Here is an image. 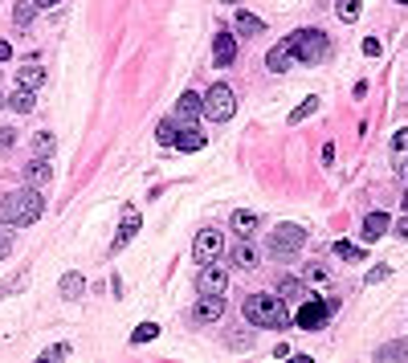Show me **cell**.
I'll return each mask as SVG.
<instances>
[{
	"label": "cell",
	"instance_id": "obj_1",
	"mask_svg": "<svg viewBox=\"0 0 408 363\" xmlns=\"http://www.w3.org/2000/svg\"><path fill=\"white\" fill-rule=\"evenodd\" d=\"M41 213H45V196H41V188H33V184L21 188V192H8L0 200V220L4 225H37Z\"/></svg>",
	"mask_w": 408,
	"mask_h": 363
},
{
	"label": "cell",
	"instance_id": "obj_2",
	"mask_svg": "<svg viewBox=\"0 0 408 363\" xmlns=\"http://www.w3.org/2000/svg\"><path fill=\"white\" fill-rule=\"evenodd\" d=\"M245 318L253 327H290V315H286V302L274 298V294H249L245 298Z\"/></svg>",
	"mask_w": 408,
	"mask_h": 363
},
{
	"label": "cell",
	"instance_id": "obj_3",
	"mask_svg": "<svg viewBox=\"0 0 408 363\" xmlns=\"http://www.w3.org/2000/svg\"><path fill=\"white\" fill-rule=\"evenodd\" d=\"M290 53H294V62H307V66H314V62H323L327 57V33L323 29H298V33H290Z\"/></svg>",
	"mask_w": 408,
	"mask_h": 363
},
{
	"label": "cell",
	"instance_id": "obj_4",
	"mask_svg": "<svg viewBox=\"0 0 408 363\" xmlns=\"http://www.w3.org/2000/svg\"><path fill=\"white\" fill-rule=\"evenodd\" d=\"M200 111H204L213 122H229L233 119V111H237V94H233V86H229V82H213Z\"/></svg>",
	"mask_w": 408,
	"mask_h": 363
},
{
	"label": "cell",
	"instance_id": "obj_5",
	"mask_svg": "<svg viewBox=\"0 0 408 363\" xmlns=\"http://www.w3.org/2000/svg\"><path fill=\"white\" fill-rule=\"evenodd\" d=\"M335 306H339L335 298H311V294H307L302 306H298V327H302V331H318Z\"/></svg>",
	"mask_w": 408,
	"mask_h": 363
},
{
	"label": "cell",
	"instance_id": "obj_6",
	"mask_svg": "<svg viewBox=\"0 0 408 363\" xmlns=\"http://www.w3.org/2000/svg\"><path fill=\"white\" fill-rule=\"evenodd\" d=\"M302 245H307V229H302V225H278V229L269 233V253H278V257L298 253Z\"/></svg>",
	"mask_w": 408,
	"mask_h": 363
},
{
	"label": "cell",
	"instance_id": "obj_7",
	"mask_svg": "<svg viewBox=\"0 0 408 363\" xmlns=\"http://www.w3.org/2000/svg\"><path fill=\"white\" fill-rule=\"evenodd\" d=\"M220 253H225V237H220L216 229H200V233H196V241H192L196 266H209V262H216Z\"/></svg>",
	"mask_w": 408,
	"mask_h": 363
},
{
	"label": "cell",
	"instance_id": "obj_8",
	"mask_svg": "<svg viewBox=\"0 0 408 363\" xmlns=\"http://www.w3.org/2000/svg\"><path fill=\"white\" fill-rule=\"evenodd\" d=\"M225 286H229V269L216 266V262H209V266L200 269V278H196V290L200 294H225Z\"/></svg>",
	"mask_w": 408,
	"mask_h": 363
},
{
	"label": "cell",
	"instance_id": "obj_9",
	"mask_svg": "<svg viewBox=\"0 0 408 363\" xmlns=\"http://www.w3.org/2000/svg\"><path fill=\"white\" fill-rule=\"evenodd\" d=\"M139 225H143V220H139V213H135V208H122V220H119L115 241H111V253H122V249L131 245V237L139 233Z\"/></svg>",
	"mask_w": 408,
	"mask_h": 363
},
{
	"label": "cell",
	"instance_id": "obj_10",
	"mask_svg": "<svg viewBox=\"0 0 408 363\" xmlns=\"http://www.w3.org/2000/svg\"><path fill=\"white\" fill-rule=\"evenodd\" d=\"M17 86H21V90H33V94L45 86V70H41L37 57H24L21 62V70H17Z\"/></svg>",
	"mask_w": 408,
	"mask_h": 363
},
{
	"label": "cell",
	"instance_id": "obj_11",
	"mask_svg": "<svg viewBox=\"0 0 408 363\" xmlns=\"http://www.w3.org/2000/svg\"><path fill=\"white\" fill-rule=\"evenodd\" d=\"M225 315V298L220 294H200V302L192 306V322H216Z\"/></svg>",
	"mask_w": 408,
	"mask_h": 363
},
{
	"label": "cell",
	"instance_id": "obj_12",
	"mask_svg": "<svg viewBox=\"0 0 408 363\" xmlns=\"http://www.w3.org/2000/svg\"><path fill=\"white\" fill-rule=\"evenodd\" d=\"M233 57H237V41H233V33H225V29H220V33L213 37V62L220 66V70H229V66H233Z\"/></svg>",
	"mask_w": 408,
	"mask_h": 363
},
{
	"label": "cell",
	"instance_id": "obj_13",
	"mask_svg": "<svg viewBox=\"0 0 408 363\" xmlns=\"http://www.w3.org/2000/svg\"><path fill=\"white\" fill-rule=\"evenodd\" d=\"M290 62H294V53H290V41H286V37L269 49V53H265V70H269V73H286Z\"/></svg>",
	"mask_w": 408,
	"mask_h": 363
},
{
	"label": "cell",
	"instance_id": "obj_14",
	"mask_svg": "<svg viewBox=\"0 0 408 363\" xmlns=\"http://www.w3.org/2000/svg\"><path fill=\"white\" fill-rule=\"evenodd\" d=\"M229 257H233V266H237V269H253V266H258V249L249 245V237H241V241H233V249H229Z\"/></svg>",
	"mask_w": 408,
	"mask_h": 363
},
{
	"label": "cell",
	"instance_id": "obj_15",
	"mask_svg": "<svg viewBox=\"0 0 408 363\" xmlns=\"http://www.w3.org/2000/svg\"><path fill=\"white\" fill-rule=\"evenodd\" d=\"M233 24H237L241 37H262V33H265V21H262V17H253V13H245V8H237Z\"/></svg>",
	"mask_w": 408,
	"mask_h": 363
},
{
	"label": "cell",
	"instance_id": "obj_16",
	"mask_svg": "<svg viewBox=\"0 0 408 363\" xmlns=\"http://www.w3.org/2000/svg\"><path fill=\"white\" fill-rule=\"evenodd\" d=\"M388 233V213H367L363 217V241H380Z\"/></svg>",
	"mask_w": 408,
	"mask_h": 363
},
{
	"label": "cell",
	"instance_id": "obj_17",
	"mask_svg": "<svg viewBox=\"0 0 408 363\" xmlns=\"http://www.w3.org/2000/svg\"><path fill=\"white\" fill-rule=\"evenodd\" d=\"M49 176H53V171H49V159H41V155H33V164L24 168V180H29L33 188H45V184H49Z\"/></svg>",
	"mask_w": 408,
	"mask_h": 363
},
{
	"label": "cell",
	"instance_id": "obj_18",
	"mask_svg": "<svg viewBox=\"0 0 408 363\" xmlns=\"http://www.w3.org/2000/svg\"><path fill=\"white\" fill-rule=\"evenodd\" d=\"M200 106H204V98L196 94V90H184L180 102H176V115H180V119H196V115H200Z\"/></svg>",
	"mask_w": 408,
	"mask_h": 363
},
{
	"label": "cell",
	"instance_id": "obj_19",
	"mask_svg": "<svg viewBox=\"0 0 408 363\" xmlns=\"http://www.w3.org/2000/svg\"><path fill=\"white\" fill-rule=\"evenodd\" d=\"M180 151H200L204 147V135H200V127H184V131H176V143Z\"/></svg>",
	"mask_w": 408,
	"mask_h": 363
},
{
	"label": "cell",
	"instance_id": "obj_20",
	"mask_svg": "<svg viewBox=\"0 0 408 363\" xmlns=\"http://www.w3.org/2000/svg\"><path fill=\"white\" fill-rule=\"evenodd\" d=\"M4 106H8V111H17V115H29V111H33V90H21V86H17L13 94L4 98Z\"/></svg>",
	"mask_w": 408,
	"mask_h": 363
},
{
	"label": "cell",
	"instance_id": "obj_21",
	"mask_svg": "<svg viewBox=\"0 0 408 363\" xmlns=\"http://www.w3.org/2000/svg\"><path fill=\"white\" fill-rule=\"evenodd\" d=\"M278 294H282V302H302V298H307V286H302L298 278H282V282H278Z\"/></svg>",
	"mask_w": 408,
	"mask_h": 363
},
{
	"label": "cell",
	"instance_id": "obj_22",
	"mask_svg": "<svg viewBox=\"0 0 408 363\" xmlns=\"http://www.w3.org/2000/svg\"><path fill=\"white\" fill-rule=\"evenodd\" d=\"M376 360H380V363H392V360H408V339L384 343V347H380V351H376Z\"/></svg>",
	"mask_w": 408,
	"mask_h": 363
},
{
	"label": "cell",
	"instance_id": "obj_23",
	"mask_svg": "<svg viewBox=\"0 0 408 363\" xmlns=\"http://www.w3.org/2000/svg\"><path fill=\"white\" fill-rule=\"evenodd\" d=\"M86 294V278L82 273H66L62 278V298H82Z\"/></svg>",
	"mask_w": 408,
	"mask_h": 363
},
{
	"label": "cell",
	"instance_id": "obj_24",
	"mask_svg": "<svg viewBox=\"0 0 408 363\" xmlns=\"http://www.w3.org/2000/svg\"><path fill=\"white\" fill-rule=\"evenodd\" d=\"M37 13H41V4H37V0H17V8H13V21H17V24H29L33 17H37Z\"/></svg>",
	"mask_w": 408,
	"mask_h": 363
},
{
	"label": "cell",
	"instance_id": "obj_25",
	"mask_svg": "<svg viewBox=\"0 0 408 363\" xmlns=\"http://www.w3.org/2000/svg\"><path fill=\"white\" fill-rule=\"evenodd\" d=\"M233 229H237L241 237H253V229H258V217H253V213H233Z\"/></svg>",
	"mask_w": 408,
	"mask_h": 363
},
{
	"label": "cell",
	"instance_id": "obj_26",
	"mask_svg": "<svg viewBox=\"0 0 408 363\" xmlns=\"http://www.w3.org/2000/svg\"><path fill=\"white\" fill-rule=\"evenodd\" d=\"M53 135H49V131H41V135H33V155H41V159H49V155H53Z\"/></svg>",
	"mask_w": 408,
	"mask_h": 363
},
{
	"label": "cell",
	"instance_id": "obj_27",
	"mask_svg": "<svg viewBox=\"0 0 408 363\" xmlns=\"http://www.w3.org/2000/svg\"><path fill=\"white\" fill-rule=\"evenodd\" d=\"M360 4H363V0H339V21H343V24L360 21Z\"/></svg>",
	"mask_w": 408,
	"mask_h": 363
},
{
	"label": "cell",
	"instance_id": "obj_28",
	"mask_svg": "<svg viewBox=\"0 0 408 363\" xmlns=\"http://www.w3.org/2000/svg\"><path fill=\"white\" fill-rule=\"evenodd\" d=\"M335 253L343 257V262H363V249L351 241H335Z\"/></svg>",
	"mask_w": 408,
	"mask_h": 363
},
{
	"label": "cell",
	"instance_id": "obj_29",
	"mask_svg": "<svg viewBox=\"0 0 408 363\" xmlns=\"http://www.w3.org/2000/svg\"><path fill=\"white\" fill-rule=\"evenodd\" d=\"M155 335H160V327H155V322H139V327H135V335H131V343H151Z\"/></svg>",
	"mask_w": 408,
	"mask_h": 363
},
{
	"label": "cell",
	"instance_id": "obj_30",
	"mask_svg": "<svg viewBox=\"0 0 408 363\" xmlns=\"http://www.w3.org/2000/svg\"><path fill=\"white\" fill-rule=\"evenodd\" d=\"M176 131H180V127H176L171 119H164L160 127H155V135H160V143H164V147H171V143H176Z\"/></svg>",
	"mask_w": 408,
	"mask_h": 363
},
{
	"label": "cell",
	"instance_id": "obj_31",
	"mask_svg": "<svg viewBox=\"0 0 408 363\" xmlns=\"http://www.w3.org/2000/svg\"><path fill=\"white\" fill-rule=\"evenodd\" d=\"M314 106H318V98H307V102H302V106H298V111L290 115V122H302L307 115H314Z\"/></svg>",
	"mask_w": 408,
	"mask_h": 363
},
{
	"label": "cell",
	"instance_id": "obj_32",
	"mask_svg": "<svg viewBox=\"0 0 408 363\" xmlns=\"http://www.w3.org/2000/svg\"><path fill=\"white\" fill-rule=\"evenodd\" d=\"M66 355H70V343H57V347H49L41 360H66Z\"/></svg>",
	"mask_w": 408,
	"mask_h": 363
},
{
	"label": "cell",
	"instance_id": "obj_33",
	"mask_svg": "<svg viewBox=\"0 0 408 363\" xmlns=\"http://www.w3.org/2000/svg\"><path fill=\"white\" fill-rule=\"evenodd\" d=\"M388 273H392V269H388V266H376V269H372V273H367V278H363V282H367V286H376V282H384Z\"/></svg>",
	"mask_w": 408,
	"mask_h": 363
},
{
	"label": "cell",
	"instance_id": "obj_34",
	"mask_svg": "<svg viewBox=\"0 0 408 363\" xmlns=\"http://www.w3.org/2000/svg\"><path fill=\"white\" fill-rule=\"evenodd\" d=\"M13 143H17V131H13V127H4V131H0V151H8Z\"/></svg>",
	"mask_w": 408,
	"mask_h": 363
},
{
	"label": "cell",
	"instance_id": "obj_35",
	"mask_svg": "<svg viewBox=\"0 0 408 363\" xmlns=\"http://www.w3.org/2000/svg\"><path fill=\"white\" fill-rule=\"evenodd\" d=\"M8 249H13V237H8V229H0V262L8 257Z\"/></svg>",
	"mask_w": 408,
	"mask_h": 363
},
{
	"label": "cell",
	"instance_id": "obj_36",
	"mask_svg": "<svg viewBox=\"0 0 408 363\" xmlns=\"http://www.w3.org/2000/svg\"><path fill=\"white\" fill-rule=\"evenodd\" d=\"M21 286H24V278H13V282H4V286H0V298H8V294L21 290Z\"/></svg>",
	"mask_w": 408,
	"mask_h": 363
},
{
	"label": "cell",
	"instance_id": "obj_37",
	"mask_svg": "<svg viewBox=\"0 0 408 363\" xmlns=\"http://www.w3.org/2000/svg\"><path fill=\"white\" fill-rule=\"evenodd\" d=\"M363 53H367V57H380V41H376V37H367V41H363Z\"/></svg>",
	"mask_w": 408,
	"mask_h": 363
},
{
	"label": "cell",
	"instance_id": "obj_38",
	"mask_svg": "<svg viewBox=\"0 0 408 363\" xmlns=\"http://www.w3.org/2000/svg\"><path fill=\"white\" fill-rule=\"evenodd\" d=\"M307 278H311V282H327V269H323V266H311V269H307Z\"/></svg>",
	"mask_w": 408,
	"mask_h": 363
},
{
	"label": "cell",
	"instance_id": "obj_39",
	"mask_svg": "<svg viewBox=\"0 0 408 363\" xmlns=\"http://www.w3.org/2000/svg\"><path fill=\"white\" fill-rule=\"evenodd\" d=\"M392 147H396V151H405V147H408V131H396V135H392Z\"/></svg>",
	"mask_w": 408,
	"mask_h": 363
},
{
	"label": "cell",
	"instance_id": "obj_40",
	"mask_svg": "<svg viewBox=\"0 0 408 363\" xmlns=\"http://www.w3.org/2000/svg\"><path fill=\"white\" fill-rule=\"evenodd\" d=\"M396 237H408V213L400 220H396Z\"/></svg>",
	"mask_w": 408,
	"mask_h": 363
},
{
	"label": "cell",
	"instance_id": "obj_41",
	"mask_svg": "<svg viewBox=\"0 0 408 363\" xmlns=\"http://www.w3.org/2000/svg\"><path fill=\"white\" fill-rule=\"evenodd\" d=\"M8 57H13V45H8V41H0V62H8Z\"/></svg>",
	"mask_w": 408,
	"mask_h": 363
},
{
	"label": "cell",
	"instance_id": "obj_42",
	"mask_svg": "<svg viewBox=\"0 0 408 363\" xmlns=\"http://www.w3.org/2000/svg\"><path fill=\"white\" fill-rule=\"evenodd\" d=\"M37 4H41V8H53V4H62V0H37Z\"/></svg>",
	"mask_w": 408,
	"mask_h": 363
},
{
	"label": "cell",
	"instance_id": "obj_43",
	"mask_svg": "<svg viewBox=\"0 0 408 363\" xmlns=\"http://www.w3.org/2000/svg\"><path fill=\"white\" fill-rule=\"evenodd\" d=\"M400 176H405V184H408V159H405V164H400Z\"/></svg>",
	"mask_w": 408,
	"mask_h": 363
},
{
	"label": "cell",
	"instance_id": "obj_44",
	"mask_svg": "<svg viewBox=\"0 0 408 363\" xmlns=\"http://www.w3.org/2000/svg\"><path fill=\"white\" fill-rule=\"evenodd\" d=\"M400 204H405V213H408V192H405V200H400Z\"/></svg>",
	"mask_w": 408,
	"mask_h": 363
},
{
	"label": "cell",
	"instance_id": "obj_45",
	"mask_svg": "<svg viewBox=\"0 0 408 363\" xmlns=\"http://www.w3.org/2000/svg\"><path fill=\"white\" fill-rule=\"evenodd\" d=\"M225 4H241V0H225Z\"/></svg>",
	"mask_w": 408,
	"mask_h": 363
},
{
	"label": "cell",
	"instance_id": "obj_46",
	"mask_svg": "<svg viewBox=\"0 0 408 363\" xmlns=\"http://www.w3.org/2000/svg\"><path fill=\"white\" fill-rule=\"evenodd\" d=\"M396 4H408V0H396Z\"/></svg>",
	"mask_w": 408,
	"mask_h": 363
},
{
	"label": "cell",
	"instance_id": "obj_47",
	"mask_svg": "<svg viewBox=\"0 0 408 363\" xmlns=\"http://www.w3.org/2000/svg\"><path fill=\"white\" fill-rule=\"evenodd\" d=\"M0 106H4V98H0Z\"/></svg>",
	"mask_w": 408,
	"mask_h": 363
},
{
	"label": "cell",
	"instance_id": "obj_48",
	"mask_svg": "<svg viewBox=\"0 0 408 363\" xmlns=\"http://www.w3.org/2000/svg\"><path fill=\"white\" fill-rule=\"evenodd\" d=\"M0 78H4V73H0Z\"/></svg>",
	"mask_w": 408,
	"mask_h": 363
}]
</instances>
